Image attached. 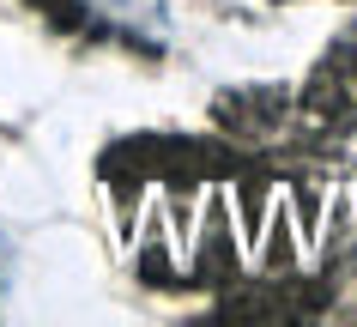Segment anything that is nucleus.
Wrapping results in <instances>:
<instances>
[{"instance_id":"nucleus-1","label":"nucleus","mask_w":357,"mask_h":327,"mask_svg":"<svg viewBox=\"0 0 357 327\" xmlns=\"http://www.w3.org/2000/svg\"><path fill=\"white\" fill-rule=\"evenodd\" d=\"M85 6L133 43H169V0H85Z\"/></svg>"}]
</instances>
